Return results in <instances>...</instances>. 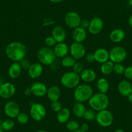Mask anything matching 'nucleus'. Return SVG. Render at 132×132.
<instances>
[{"mask_svg":"<svg viewBox=\"0 0 132 132\" xmlns=\"http://www.w3.org/2000/svg\"><path fill=\"white\" fill-rule=\"evenodd\" d=\"M82 18L78 12L75 11H70L66 14L64 18L65 23L69 28L75 29L80 27Z\"/></svg>","mask_w":132,"mask_h":132,"instance_id":"9","label":"nucleus"},{"mask_svg":"<svg viewBox=\"0 0 132 132\" xmlns=\"http://www.w3.org/2000/svg\"><path fill=\"white\" fill-rule=\"evenodd\" d=\"M73 132H83V131H82V130H80V129H77V130L75 131H73Z\"/></svg>","mask_w":132,"mask_h":132,"instance_id":"51","label":"nucleus"},{"mask_svg":"<svg viewBox=\"0 0 132 132\" xmlns=\"http://www.w3.org/2000/svg\"><path fill=\"white\" fill-rule=\"evenodd\" d=\"M93 89L88 84H79L75 88L74 97L77 102H85L88 101L93 95Z\"/></svg>","mask_w":132,"mask_h":132,"instance_id":"3","label":"nucleus"},{"mask_svg":"<svg viewBox=\"0 0 132 132\" xmlns=\"http://www.w3.org/2000/svg\"><path fill=\"white\" fill-rule=\"evenodd\" d=\"M66 128L71 131H75L80 129V124L77 120H71L66 122Z\"/></svg>","mask_w":132,"mask_h":132,"instance_id":"31","label":"nucleus"},{"mask_svg":"<svg viewBox=\"0 0 132 132\" xmlns=\"http://www.w3.org/2000/svg\"><path fill=\"white\" fill-rule=\"evenodd\" d=\"M53 51L56 56L58 58H63L68 55V53L69 52V47L64 42L57 43L54 47Z\"/></svg>","mask_w":132,"mask_h":132,"instance_id":"19","label":"nucleus"},{"mask_svg":"<svg viewBox=\"0 0 132 132\" xmlns=\"http://www.w3.org/2000/svg\"><path fill=\"white\" fill-rule=\"evenodd\" d=\"M16 91V87L11 82H4L0 86V96L3 98H11L15 95Z\"/></svg>","mask_w":132,"mask_h":132,"instance_id":"12","label":"nucleus"},{"mask_svg":"<svg viewBox=\"0 0 132 132\" xmlns=\"http://www.w3.org/2000/svg\"><path fill=\"white\" fill-rule=\"evenodd\" d=\"M88 103L92 110L98 112L108 108L110 104V99L106 93L99 92L92 95Z\"/></svg>","mask_w":132,"mask_h":132,"instance_id":"2","label":"nucleus"},{"mask_svg":"<svg viewBox=\"0 0 132 132\" xmlns=\"http://www.w3.org/2000/svg\"><path fill=\"white\" fill-rule=\"evenodd\" d=\"M98 124L104 128L110 126L113 122L114 117L113 113L108 110H102L96 113V119Z\"/></svg>","mask_w":132,"mask_h":132,"instance_id":"6","label":"nucleus"},{"mask_svg":"<svg viewBox=\"0 0 132 132\" xmlns=\"http://www.w3.org/2000/svg\"><path fill=\"white\" fill-rule=\"evenodd\" d=\"M118 91L124 96H128L132 93V85L127 80H122L118 84Z\"/></svg>","mask_w":132,"mask_h":132,"instance_id":"18","label":"nucleus"},{"mask_svg":"<svg viewBox=\"0 0 132 132\" xmlns=\"http://www.w3.org/2000/svg\"><path fill=\"white\" fill-rule=\"evenodd\" d=\"M129 4L132 7V0H129Z\"/></svg>","mask_w":132,"mask_h":132,"instance_id":"50","label":"nucleus"},{"mask_svg":"<svg viewBox=\"0 0 132 132\" xmlns=\"http://www.w3.org/2000/svg\"><path fill=\"white\" fill-rule=\"evenodd\" d=\"M128 101L129 102H130L131 104H132V93L128 96Z\"/></svg>","mask_w":132,"mask_h":132,"instance_id":"46","label":"nucleus"},{"mask_svg":"<svg viewBox=\"0 0 132 132\" xmlns=\"http://www.w3.org/2000/svg\"><path fill=\"white\" fill-rule=\"evenodd\" d=\"M4 112L9 118L14 119L20 113V106L15 101H9L5 104Z\"/></svg>","mask_w":132,"mask_h":132,"instance_id":"10","label":"nucleus"},{"mask_svg":"<svg viewBox=\"0 0 132 132\" xmlns=\"http://www.w3.org/2000/svg\"><path fill=\"white\" fill-rule=\"evenodd\" d=\"M80 129L82 130L83 132H87L89 129V126L88 124H87V123H83L80 126Z\"/></svg>","mask_w":132,"mask_h":132,"instance_id":"42","label":"nucleus"},{"mask_svg":"<svg viewBox=\"0 0 132 132\" xmlns=\"http://www.w3.org/2000/svg\"><path fill=\"white\" fill-rule=\"evenodd\" d=\"M72 36L75 42L82 43L87 38V31L86 29H83L81 27H78L74 29Z\"/></svg>","mask_w":132,"mask_h":132,"instance_id":"22","label":"nucleus"},{"mask_svg":"<svg viewBox=\"0 0 132 132\" xmlns=\"http://www.w3.org/2000/svg\"><path fill=\"white\" fill-rule=\"evenodd\" d=\"M96 87L99 92L107 93L110 88V82L105 78H99L96 82Z\"/></svg>","mask_w":132,"mask_h":132,"instance_id":"26","label":"nucleus"},{"mask_svg":"<svg viewBox=\"0 0 132 132\" xmlns=\"http://www.w3.org/2000/svg\"><path fill=\"white\" fill-rule=\"evenodd\" d=\"M101 71L104 75H108L113 73V71L114 63L111 61L108 60L103 63H101Z\"/></svg>","mask_w":132,"mask_h":132,"instance_id":"28","label":"nucleus"},{"mask_svg":"<svg viewBox=\"0 0 132 132\" xmlns=\"http://www.w3.org/2000/svg\"><path fill=\"white\" fill-rule=\"evenodd\" d=\"M126 36L125 32L123 29L117 28L111 31L109 35L110 40L113 43H119L122 41Z\"/></svg>","mask_w":132,"mask_h":132,"instance_id":"20","label":"nucleus"},{"mask_svg":"<svg viewBox=\"0 0 132 132\" xmlns=\"http://www.w3.org/2000/svg\"><path fill=\"white\" fill-rule=\"evenodd\" d=\"M96 114L95 113V110H87L83 117L87 121H92L96 119Z\"/></svg>","mask_w":132,"mask_h":132,"instance_id":"33","label":"nucleus"},{"mask_svg":"<svg viewBox=\"0 0 132 132\" xmlns=\"http://www.w3.org/2000/svg\"><path fill=\"white\" fill-rule=\"evenodd\" d=\"M23 93L25 96H30V95H32V91L30 87H27V88L25 89L24 90Z\"/></svg>","mask_w":132,"mask_h":132,"instance_id":"43","label":"nucleus"},{"mask_svg":"<svg viewBox=\"0 0 132 132\" xmlns=\"http://www.w3.org/2000/svg\"><path fill=\"white\" fill-rule=\"evenodd\" d=\"M104 27V21L101 18L94 17L89 21L88 30L91 35H96L101 32Z\"/></svg>","mask_w":132,"mask_h":132,"instance_id":"13","label":"nucleus"},{"mask_svg":"<svg viewBox=\"0 0 132 132\" xmlns=\"http://www.w3.org/2000/svg\"><path fill=\"white\" fill-rule=\"evenodd\" d=\"M47 96L51 102L59 101L61 96V90L57 86H52L47 89Z\"/></svg>","mask_w":132,"mask_h":132,"instance_id":"23","label":"nucleus"},{"mask_svg":"<svg viewBox=\"0 0 132 132\" xmlns=\"http://www.w3.org/2000/svg\"><path fill=\"white\" fill-rule=\"evenodd\" d=\"M20 64L21 65L22 69H25V70H28L29 68H30V66L31 65L32 63H30V61L29 60L26 59V58H24L22 60H21L20 62Z\"/></svg>","mask_w":132,"mask_h":132,"instance_id":"38","label":"nucleus"},{"mask_svg":"<svg viewBox=\"0 0 132 132\" xmlns=\"http://www.w3.org/2000/svg\"><path fill=\"white\" fill-rule=\"evenodd\" d=\"M36 132H47V131H45V130H43V129H40V130L37 131Z\"/></svg>","mask_w":132,"mask_h":132,"instance_id":"49","label":"nucleus"},{"mask_svg":"<svg viewBox=\"0 0 132 132\" xmlns=\"http://www.w3.org/2000/svg\"><path fill=\"white\" fill-rule=\"evenodd\" d=\"M4 79H3V77H2V76L0 75V86L2 84H3V83H4Z\"/></svg>","mask_w":132,"mask_h":132,"instance_id":"47","label":"nucleus"},{"mask_svg":"<svg viewBox=\"0 0 132 132\" xmlns=\"http://www.w3.org/2000/svg\"><path fill=\"white\" fill-rule=\"evenodd\" d=\"M84 69L83 64L80 62H77V61L74 65L73 66V71L77 73V74H80Z\"/></svg>","mask_w":132,"mask_h":132,"instance_id":"36","label":"nucleus"},{"mask_svg":"<svg viewBox=\"0 0 132 132\" xmlns=\"http://www.w3.org/2000/svg\"><path fill=\"white\" fill-rule=\"evenodd\" d=\"M26 132H28V131H26Z\"/></svg>","mask_w":132,"mask_h":132,"instance_id":"55","label":"nucleus"},{"mask_svg":"<svg viewBox=\"0 0 132 132\" xmlns=\"http://www.w3.org/2000/svg\"><path fill=\"white\" fill-rule=\"evenodd\" d=\"M61 84L63 87L68 89H74L79 85L80 81V75L74 71L65 73L61 77Z\"/></svg>","mask_w":132,"mask_h":132,"instance_id":"5","label":"nucleus"},{"mask_svg":"<svg viewBox=\"0 0 132 132\" xmlns=\"http://www.w3.org/2000/svg\"><path fill=\"white\" fill-rule=\"evenodd\" d=\"M37 58L41 64L45 65H51L55 62L56 56L54 51L48 47L40 48L37 53Z\"/></svg>","mask_w":132,"mask_h":132,"instance_id":"4","label":"nucleus"},{"mask_svg":"<svg viewBox=\"0 0 132 132\" xmlns=\"http://www.w3.org/2000/svg\"><path fill=\"white\" fill-rule=\"evenodd\" d=\"M49 1L53 3H59L63 2V0H49Z\"/></svg>","mask_w":132,"mask_h":132,"instance_id":"45","label":"nucleus"},{"mask_svg":"<svg viewBox=\"0 0 132 132\" xmlns=\"http://www.w3.org/2000/svg\"><path fill=\"white\" fill-rule=\"evenodd\" d=\"M110 60L114 63H122L126 60L127 52L124 47L120 46H115L109 51Z\"/></svg>","mask_w":132,"mask_h":132,"instance_id":"8","label":"nucleus"},{"mask_svg":"<svg viewBox=\"0 0 132 132\" xmlns=\"http://www.w3.org/2000/svg\"><path fill=\"white\" fill-rule=\"evenodd\" d=\"M43 71H44L43 65L41 64L40 62H38V63H32L30 68L27 70V73L30 78L32 79H36L41 77Z\"/></svg>","mask_w":132,"mask_h":132,"instance_id":"15","label":"nucleus"},{"mask_svg":"<svg viewBox=\"0 0 132 132\" xmlns=\"http://www.w3.org/2000/svg\"><path fill=\"white\" fill-rule=\"evenodd\" d=\"M14 122L12 120V119H7L4 120L2 124V129L4 131H11L14 128Z\"/></svg>","mask_w":132,"mask_h":132,"instance_id":"30","label":"nucleus"},{"mask_svg":"<svg viewBox=\"0 0 132 132\" xmlns=\"http://www.w3.org/2000/svg\"><path fill=\"white\" fill-rule=\"evenodd\" d=\"M128 23H129V26L132 28V14L128 18Z\"/></svg>","mask_w":132,"mask_h":132,"instance_id":"44","label":"nucleus"},{"mask_svg":"<svg viewBox=\"0 0 132 132\" xmlns=\"http://www.w3.org/2000/svg\"><path fill=\"white\" fill-rule=\"evenodd\" d=\"M44 43H45L46 47L50 48L52 47H54L56 44H57L56 41L54 40V38L52 36H49L45 38V40H44Z\"/></svg>","mask_w":132,"mask_h":132,"instance_id":"35","label":"nucleus"},{"mask_svg":"<svg viewBox=\"0 0 132 132\" xmlns=\"http://www.w3.org/2000/svg\"><path fill=\"white\" fill-rule=\"evenodd\" d=\"M0 115H1V110H0Z\"/></svg>","mask_w":132,"mask_h":132,"instance_id":"53","label":"nucleus"},{"mask_svg":"<svg viewBox=\"0 0 132 132\" xmlns=\"http://www.w3.org/2000/svg\"><path fill=\"white\" fill-rule=\"evenodd\" d=\"M47 115L45 106L40 103H32L30 108V116L33 120L41 121Z\"/></svg>","mask_w":132,"mask_h":132,"instance_id":"7","label":"nucleus"},{"mask_svg":"<svg viewBox=\"0 0 132 132\" xmlns=\"http://www.w3.org/2000/svg\"><path fill=\"white\" fill-rule=\"evenodd\" d=\"M0 132H4V130H3V129H2V128H0Z\"/></svg>","mask_w":132,"mask_h":132,"instance_id":"52","label":"nucleus"},{"mask_svg":"<svg viewBox=\"0 0 132 132\" xmlns=\"http://www.w3.org/2000/svg\"><path fill=\"white\" fill-rule=\"evenodd\" d=\"M96 62L100 63H103L110 60V53L105 48H98L93 53Z\"/></svg>","mask_w":132,"mask_h":132,"instance_id":"16","label":"nucleus"},{"mask_svg":"<svg viewBox=\"0 0 132 132\" xmlns=\"http://www.w3.org/2000/svg\"><path fill=\"white\" fill-rule=\"evenodd\" d=\"M89 25V21L88 20H87V19H82L81 20L80 27L86 30V29H88Z\"/></svg>","mask_w":132,"mask_h":132,"instance_id":"40","label":"nucleus"},{"mask_svg":"<svg viewBox=\"0 0 132 132\" xmlns=\"http://www.w3.org/2000/svg\"><path fill=\"white\" fill-rule=\"evenodd\" d=\"M86 110L87 109L82 102H76L73 108V113H74L75 116L78 118L83 117Z\"/></svg>","mask_w":132,"mask_h":132,"instance_id":"27","label":"nucleus"},{"mask_svg":"<svg viewBox=\"0 0 132 132\" xmlns=\"http://www.w3.org/2000/svg\"><path fill=\"white\" fill-rule=\"evenodd\" d=\"M32 94L37 97H43L47 95V87L45 84L40 82H34L30 86Z\"/></svg>","mask_w":132,"mask_h":132,"instance_id":"14","label":"nucleus"},{"mask_svg":"<svg viewBox=\"0 0 132 132\" xmlns=\"http://www.w3.org/2000/svg\"><path fill=\"white\" fill-rule=\"evenodd\" d=\"M69 52L71 56L73 57L76 60H80L86 56V48L82 43L73 42L69 47Z\"/></svg>","mask_w":132,"mask_h":132,"instance_id":"11","label":"nucleus"},{"mask_svg":"<svg viewBox=\"0 0 132 132\" xmlns=\"http://www.w3.org/2000/svg\"><path fill=\"white\" fill-rule=\"evenodd\" d=\"M22 71L20 62H13L9 66L8 70V75L12 79H16L20 76Z\"/></svg>","mask_w":132,"mask_h":132,"instance_id":"24","label":"nucleus"},{"mask_svg":"<svg viewBox=\"0 0 132 132\" xmlns=\"http://www.w3.org/2000/svg\"><path fill=\"white\" fill-rule=\"evenodd\" d=\"M80 80L85 83H91L95 80L96 78V74L95 71L92 69H84L82 73L80 74Z\"/></svg>","mask_w":132,"mask_h":132,"instance_id":"21","label":"nucleus"},{"mask_svg":"<svg viewBox=\"0 0 132 132\" xmlns=\"http://www.w3.org/2000/svg\"><path fill=\"white\" fill-rule=\"evenodd\" d=\"M125 67L124 65L122 64L121 63H114L113 66V72L116 75H122L124 74V70H125Z\"/></svg>","mask_w":132,"mask_h":132,"instance_id":"34","label":"nucleus"},{"mask_svg":"<svg viewBox=\"0 0 132 132\" xmlns=\"http://www.w3.org/2000/svg\"><path fill=\"white\" fill-rule=\"evenodd\" d=\"M52 36L57 43L64 42L67 37V32L63 27L56 26L52 30Z\"/></svg>","mask_w":132,"mask_h":132,"instance_id":"17","label":"nucleus"},{"mask_svg":"<svg viewBox=\"0 0 132 132\" xmlns=\"http://www.w3.org/2000/svg\"><path fill=\"white\" fill-rule=\"evenodd\" d=\"M0 15H1V12H0Z\"/></svg>","mask_w":132,"mask_h":132,"instance_id":"54","label":"nucleus"},{"mask_svg":"<svg viewBox=\"0 0 132 132\" xmlns=\"http://www.w3.org/2000/svg\"><path fill=\"white\" fill-rule=\"evenodd\" d=\"M124 75L126 79L132 80V65H129L125 68Z\"/></svg>","mask_w":132,"mask_h":132,"instance_id":"39","label":"nucleus"},{"mask_svg":"<svg viewBox=\"0 0 132 132\" xmlns=\"http://www.w3.org/2000/svg\"><path fill=\"white\" fill-rule=\"evenodd\" d=\"M5 54L8 58L14 62H20L25 58L27 48L23 44L20 42H12L7 45Z\"/></svg>","mask_w":132,"mask_h":132,"instance_id":"1","label":"nucleus"},{"mask_svg":"<svg viewBox=\"0 0 132 132\" xmlns=\"http://www.w3.org/2000/svg\"><path fill=\"white\" fill-rule=\"evenodd\" d=\"M86 59L88 63H93L95 61V56L92 53H88L86 55Z\"/></svg>","mask_w":132,"mask_h":132,"instance_id":"41","label":"nucleus"},{"mask_svg":"<svg viewBox=\"0 0 132 132\" xmlns=\"http://www.w3.org/2000/svg\"><path fill=\"white\" fill-rule=\"evenodd\" d=\"M71 117V111L67 108H62L56 115L57 120L61 124H65L69 120Z\"/></svg>","mask_w":132,"mask_h":132,"instance_id":"25","label":"nucleus"},{"mask_svg":"<svg viewBox=\"0 0 132 132\" xmlns=\"http://www.w3.org/2000/svg\"><path fill=\"white\" fill-rule=\"evenodd\" d=\"M51 108L53 110L54 112L58 113L61 109L62 108V106L61 102L59 101H54V102H51Z\"/></svg>","mask_w":132,"mask_h":132,"instance_id":"37","label":"nucleus"},{"mask_svg":"<svg viewBox=\"0 0 132 132\" xmlns=\"http://www.w3.org/2000/svg\"><path fill=\"white\" fill-rule=\"evenodd\" d=\"M17 121L21 124H27L29 120V117L27 113L23 112H20L16 117Z\"/></svg>","mask_w":132,"mask_h":132,"instance_id":"32","label":"nucleus"},{"mask_svg":"<svg viewBox=\"0 0 132 132\" xmlns=\"http://www.w3.org/2000/svg\"><path fill=\"white\" fill-rule=\"evenodd\" d=\"M77 60L72 56H65L62 60V65L63 67L66 68H73Z\"/></svg>","mask_w":132,"mask_h":132,"instance_id":"29","label":"nucleus"},{"mask_svg":"<svg viewBox=\"0 0 132 132\" xmlns=\"http://www.w3.org/2000/svg\"><path fill=\"white\" fill-rule=\"evenodd\" d=\"M114 132H125V131H124L123 130V129H117V130H115Z\"/></svg>","mask_w":132,"mask_h":132,"instance_id":"48","label":"nucleus"}]
</instances>
